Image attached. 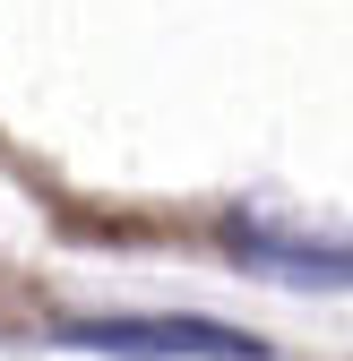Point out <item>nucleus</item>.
<instances>
[{
	"mask_svg": "<svg viewBox=\"0 0 353 361\" xmlns=\"http://www.w3.org/2000/svg\"><path fill=\"white\" fill-rule=\"evenodd\" d=\"M61 344L112 353V361H268L250 336L215 327V319H69Z\"/></svg>",
	"mask_w": 353,
	"mask_h": 361,
	"instance_id": "nucleus-1",
	"label": "nucleus"
},
{
	"mask_svg": "<svg viewBox=\"0 0 353 361\" xmlns=\"http://www.w3.org/2000/svg\"><path fill=\"white\" fill-rule=\"evenodd\" d=\"M233 250H241V267H258L276 284H319V293L353 284V241H293V233H268V224H233Z\"/></svg>",
	"mask_w": 353,
	"mask_h": 361,
	"instance_id": "nucleus-2",
	"label": "nucleus"
}]
</instances>
